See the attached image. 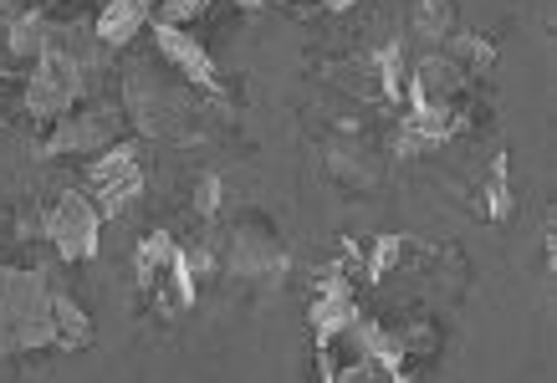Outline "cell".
I'll list each match as a JSON object with an SVG mask.
<instances>
[{
    "label": "cell",
    "mask_w": 557,
    "mask_h": 383,
    "mask_svg": "<svg viewBox=\"0 0 557 383\" xmlns=\"http://www.w3.org/2000/svg\"><path fill=\"white\" fill-rule=\"evenodd\" d=\"M205 92L174 77L164 83V72H153L149 62L128 67L123 77V118L134 123L144 138H200L205 128Z\"/></svg>",
    "instance_id": "cell-1"
},
{
    "label": "cell",
    "mask_w": 557,
    "mask_h": 383,
    "mask_svg": "<svg viewBox=\"0 0 557 383\" xmlns=\"http://www.w3.org/2000/svg\"><path fill=\"white\" fill-rule=\"evenodd\" d=\"M83 87H87V67L83 57L67 47H51L32 72H26V113L41 118V123H57L67 118L77 102H83Z\"/></svg>",
    "instance_id": "cell-4"
},
{
    "label": "cell",
    "mask_w": 557,
    "mask_h": 383,
    "mask_svg": "<svg viewBox=\"0 0 557 383\" xmlns=\"http://www.w3.org/2000/svg\"><path fill=\"white\" fill-rule=\"evenodd\" d=\"M87 195H92L102 220H119L128 205H138V195H144L138 144H108L102 153H92V164H87Z\"/></svg>",
    "instance_id": "cell-5"
},
{
    "label": "cell",
    "mask_w": 557,
    "mask_h": 383,
    "mask_svg": "<svg viewBox=\"0 0 557 383\" xmlns=\"http://www.w3.org/2000/svg\"><path fill=\"white\" fill-rule=\"evenodd\" d=\"M466 92H471V77L440 47H430L420 62H414V72H409L405 102H409V113H460Z\"/></svg>",
    "instance_id": "cell-7"
},
{
    "label": "cell",
    "mask_w": 557,
    "mask_h": 383,
    "mask_svg": "<svg viewBox=\"0 0 557 383\" xmlns=\"http://www.w3.org/2000/svg\"><path fill=\"white\" fill-rule=\"evenodd\" d=\"M153 32V47H159V57L170 62L180 77H185L195 92H205V98H220V72H215V57L205 51V41H195L189 36V26H149Z\"/></svg>",
    "instance_id": "cell-10"
},
{
    "label": "cell",
    "mask_w": 557,
    "mask_h": 383,
    "mask_svg": "<svg viewBox=\"0 0 557 383\" xmlns=\"http://www.w3.org/2000/svg\"><path fill=\"white\" fill-rule=\"evenodd\" d=\"M138 5H144V11H153V5H159V0H138Z\"/></svg>",
    "instance_id": "cell-26"
},
{
    "label": "cell",
    "mask_w": 557,
    "mask_h": 383,
    "mask_svg": "<svg viewBox=\"0 0 557 383\" xmlns=\"http://www.w3.org/2000/svg\"><path fill=\"white\" fill-rule=\"evenodd\" d=\"M373 62V77H379V98L388 102V108H399L409 92V67H405V47L399 41H384L379 51H369Z\"/></svg>",
    "instance_id": "cell-15"
},
{
    "label": "cell",
    "mask_w": 557,
    "mask_h": 383,
    "mask_svg": "<svg viewBox=\"0 0 557 383\" xmlns=\"http://www.w3.org/2000/svg\"><path fill=\"white\" fill-rule=\"evenodd\" d=\"M51 328H57V348H87L92 343V317L67 292H51Z\"/></svg>",
    "instance_id": "cell-16"
},
{
    "label": "cell",
    "mask_w": 557,
    "mask_h": 383,
    "mask_svg": "<svg viewBox=\"0 0 557 383\" xmlns=\"http://www.w3.org/2000/svg\"><path fill=\"white\" fill-rule=\"evenodd\" d=\"M405 256H409V240H399V235H379V240L369 246V256H363V261H369V286L384 282V276L399 267Z\"/></svg>",
    "instance_id": "cell-18"
},
{
    "label": "cell",
    "mask_w": 557,
    "mask_h": 383,
    "mask_svg": "<svg viewBox=\"0 0 557 383\" xmlns=\"http://www.w3.org/2000/svg\"><path fill=\"white\" fill-rule=\"evenodd\" d=\"M134 271H138V286H144L149 301L159 307V317L189 312L195 297H200V286H195V276H189V267H185V246L164 231L144 235V246H138V256H134Z\"/></svg>",
    "instance_id": "cell-2"
},
{
    "label": "cell",
    "mask_w": 557,
    "mask_h": 383,
    "mask_svg": "<svg viewBox=\"0 0 557 383\" xmlns=\"http://www.w3.org/2000/svg\"><path fill=\"white\" fill-rule=\"evenodd\" d=\"M123 113L113 108H92V113H67L51 123V134L41 138V159H92L108 144H119Z\"/></svg>",
    "instance_id": "cell-8"
},
{
    "label": "cell",
    "mask_w": 557,
    "mask_h": 383,
    "mask_svg": "<svg viewBox=\"0 0 557 383\" xmlns=\"http://www.w3.org/2000/svg\"><path fill=\"white\" fill-rule=\"evenodd\" d=\"M215 0H159L149 11V26H189L195 16H205Z\"/></svg>",
    "instance_id": "cell-19"
},
{
    "label": "cell",
    "mask_w": 557,
    "mask_h": 383,
    "mask_svg": "<svg viewBox=\"0 0 557 383\" xmlns=\"http://www.w3.org/2000/svg\"><path fill=\"white\" fill-rule=\"evenodd\" d=\"M327 11H348V5H358V0H322Z\"/></svg>",
    "instance_id": "cell-24"
},
{
    "label": "cell",
    "mask_w": 557,
    "mask_h": 383,
    "mask_svg": "<svg viewBox=\"0 0 557 383\" xmlns=\"http://www.w3.org/2000/svg\"><path fill=\"white\" fill-rule=\"evenodd\" d=\"M440 149V138L435 134H424V128H414V123H399V134H394V153L399 159H420V153H435Z\"/></svg>",
    "instance_id": "cell-21"
},
{
    "label": "cell",
    "mask_w": 557,
    "mask_h": 383,
    "mask_svg": "<svg viewBox=\"0 0 557 383\" xmlns=\"http://www.w3.org/2000/svg\"><path fill=\"white\" fill-rule=\"evenodd\" d=\"M92 26H98L102 47L123 51L128 41H138V32H149V11H144L138 0H102V11Z\"/></svg>",
    "instance_id": "cell-12"
},
{
    "label": "cell",
    "mask_w": 557,
    "mask_h": 383,
    "mask_svg": "<svg viewBox=\"0 0 557 383\" xmlns=\"http://www.w3.org/2000/svg\"><path fill=\"white\" fill-rule=\"evenodd\" d=\"M409 26H414V41H424V47H440L445 36L456 32V0H420Z\"/></svg>",
    "instance_id": "cell-17"
},
{
    "label": "cell",
    "mask_w": 557,
    "mask_h": 383,
    "mask_svg": "<svg viewBox=\"0 0 557 383\" xmlns=\"http://www.w3.org/2000/svg\"><path fill=\"white\" fill-rule=\"evenodd\" d=\"M440 51H445L466 77H481V72H491V62H496V41L481 32H450L440 41Z\"/></svg>",
    "instance_id": "cell-14"
},
{
    "label": "cell",
    "mask_w": 557,
    "mask_h": 383,
    "mask_svg": "<svg viewBox=\"0 0 557 383\" xmlns=\"http://www.w3.org/2000/svg\"><path fill=\"white\" fill-rule=\"evenodd\" d=\"M51 47H62V26L47 16V11H21V16L5 21V36H0V67L11 72H32Z\"/></svg>",
    "instance_id": "cell-9"
},
{
    "label": "cell",
    "mask_w": 557,
    "mask_h": 383,
    "mask_svg": "<svg viewBox=\"0 0 557 383\" xmlns=\"http://www.w3.org/2000/svg\"><path fill=\"white\" fill-rule=\"evenodd\" d=\"M11 113H26V72L0 67V123Z\"/></svg>",
    "instance_id": "cell-22"
},
{
    "label": "cell",
    "mask_w": 557,
    "mask_h": 383,
    "mask_svg": "<svg viewBox=\"0 0 557 383\" xmlns=\"http://www.w3.org/2000/svg\"><path fill=\"white\" fill-rule=\"evenodd\" d=\"M287 267H292V256L267 220H240L236 231L220 240V271L236 276V282L276 286V282H287Z\"/></svg>",
    "instance_id": "cell-3"
},
{
    "label": "cell",
    "mask_w": 557,
    "mask_h": 383,
    "mask_svg": "<svg viewBox=\"0 0 557 383\" xmlns=\"http://www.w3.org/2000/svg\"><path fill=\"white\" fill-rule=\"evenodd\" d=\"M486 205H491V220H507L511 215V184H507V153L491 164V180H486Z\"/></svg>",
    "instance_id": "cell-20"
},
{
    "label": "cell",
    "mask_w": 557,
    "mask_h": 383,
    "mask_svg": "<svg viewBox=\"0 0 557 383\" xmlns=\"http://www.w3.org/2000/svg\"><path fill=\"white\" fill-rule=\"evenodd\" d=\"M41 235L62 261H92L98 256V235H102V215L87 189H67L62 200L41 215Z\"/></svg>",
    "instance_id": "cell-6"
},
{
    "label": "cell",
    "mask_w": 557,
    "mask_h": 383,
    "mask_svg": "<svg viewBox=\"0 0 557 383\" xmlns=\"http://www.w3.org/2000/svg\"><path fill=\"white\" fill-rule=\"evenodd\" d=\"M322 174L333 184H343V189H373L379 184V169H373V159L358 144H327L322 149Z\"/></svg>",
    "instance_id": "cell-13"
},
{
    "label": "cell",
    "mask_w": 557,
    "mask_h": 383,
    "mask_svg": "<svg viewBox=\"0 0 557 383\" xmlns=\"http://www.w3.org/2000/svg\"><path fill=\"white\" fill-rule=\"evenodd\" d=\"M51 5H57V0H36V11H51Z\"/></svg>",
    "instance_id": "cell-25"
},
{
    "label": "cell",
    "mask_w": 557,
    "mask_h": 383,
    "mask_svg": "<svg viewBox=\"0 0 557 383\" xmlns=\"http://www.w3.org/2000/svg\"><path fill=\"white\" fill-rule=\"evenodd\" d=\"M358 301H354V286L343 282V276H327L318 292V301H312V312H307V322H312V333H343V328H354L358 322Z\"/></svg>",
    "instance_id": "cell-11"
},
{
    "label": "cell",
    "mask_w": 557,
    "mask_h": 383,
    "mask_svg": "<svg viewBox=\"0 0 557 383\" xmlns=\"http://www.w3.org/2000/svg\"><path fill=\"white\" fill-rule=\"evenodd\" d=\"M195 210H200L205 220L220 215V180H215V174H205V180L195 184Z\"/></svg>",
    "instance_id": "cell-23"
}]
</instances>
